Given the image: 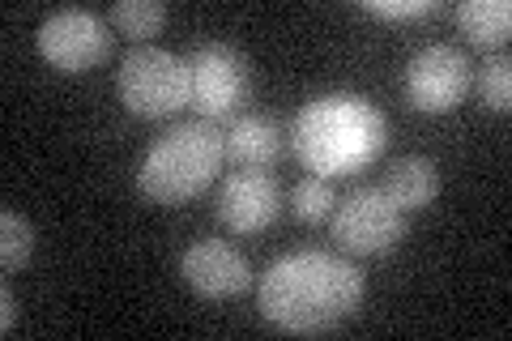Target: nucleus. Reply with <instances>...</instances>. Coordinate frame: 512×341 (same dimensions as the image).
<instances>
[{
    "label": "nucleus",
    "instance_id": "obj_3",
    "mask_svg": "<svg viewBox=\"0 0 512 341\" xmlns=\"http://www.w3.org/2000/svg\"><path fill=\"white\" fill-rule=\"evenodd\" d=\"M222 167V133L210 120L171 124L137 167V188L154 205H184L214 184Z\"/></svg>",
    "mask_w": 512,
    "mask_h": 341
},
{
    "label": "nucleus",
    "instance_id": "obj_5",
    "mask_svg": "<svg viewBox=\"0 0 512 341\" xmlns=\"http://www.w3.org/2000/svg\"><path fill=\"white\" fill-rule=\"evenodd\" d=\"M252 99V64L231 43H205L188 56V107L205 120H227Z\"/></svg>",
    "mask_w": 512,
    "mask_h": 341
},
{
    "label": "nucleus",
    "instance_id": "obj_14",
    "mask_svg": "<svg viewBox=\"0 0 512 341\" xmlns=\"http://www.w3.org/2000/svg\"><path fill=\"white\" fill-rule=\"evenodd\" d=\"M107 22L116 26L124 39H133L141 47L167 26V5L163 0H116L111 13H107Z\"/></svg>",
    "mask_w": 512,
    "mask_h": 341
},
{
    "label": "nucleus",
    "instance_id": "obj_19",
    "mask_svg": "<svg viewBox=\"0 0 512 341\" xmlns=\"http://www.w3.org/2000/svg\"><path fill=\"white\" fill-rule=\"evenodd\" d=\"M13 324H18V295L13 286H0V333H13Z\"/></svg>",
    "mask_w": 512,
    "mask_h": 341
},
{
    "label": "nucleus",
    "instance_id": "obj_10",
    "mask_svg": "<svg viewBox=\"0 0 512 341\" xmlns=\"http://www.w3.org/2000/svg\"><path fill=\"white\" fill-rule=\"evenodd\" d=\"M180 273L201 299H239L252 286L248 256L227 239H197L180 256Z\"/></svg>",
    "mask_w": 512,
    "mask_h": 341
},
{
    "label": "nucleus",
    "instance_id": "obj_16",
    "mask_svg": "<svg viewBox=\"0 0 512 341\" xmlns=\"http://www.w3.org/2000/svg\"><path fill=\"white\" fill-rule=\"evenodd\" d=\"M333 205H338V197H333L325 175H308V180H299L291 192V209L299 222H325V218H333Z\"/></svg>",
    "mask_w": 512,
    "mask_h": 341
},
{
    "label": "nucleus",
    "instance_id": "obj_18",
    "mask_svg": "<svg viewBox=\"0 0 512 341\" xmlns=\"http://www.w3.org/2000/svg\"><path fill=\"white\" fill-rule=\"evenodd\" d=\"M363 9L376 13V18H384V22H414V18H431V13H440V0H393V5H384V0H367Z\"/></svg>",
    "mask_w": 512,
    "mask_h": 341
},
{
    "label": "nucleus",
    "instance_id": "obj_9",
    "mask_svg": "<svg viewBox=\"0 0 512 341\" xmlns=\"http://www.w3.org/2000/svg\"><path fill=\"white\" fill-rule=\"evenodd\" d=\"M282 214V184L269 171H231L218 192V222L231 235H256Z\"/></svg>",
    "mask_w": 512,
    "mask_h": 341
},
{
    "label": "nucleus",
    "instance_id": "obj_11",
    "mask_svg": "<svg viewBox=\"0 0 512 341\" xmlns=\"http://www.w3.org/2000/svg\"><path fill=\"white\" fill-rule=\"evenodd\" d=\"M282 150H286V133L274 116H265V111H244V116H235L231 128L222 133V154L244 171L274 167L282 158Z\"/></svg>",
    "mask_w": 512,
    "mask_h": 341
},
{
    "label": "nucleus",
    "instance_id": "obj_12",
    "mask_svg": "<svg viewBox=\"0 0 512 341\" xmlns=\"http://www.w3.org/2000/svg\"><path fill=\"white\" fill-rule=\"evenodd\" d=\"M380 188L397 201L402 214H419V209H427L431 201L440 197V171H436V162L431 158L406 154V158H397L389 167V175H384Z\"/></svg>",
    "mask_w": 512,
    "mask_h": 341
},
{
    "label": "nucleus",
    "instance_id": "obj_4",
    "mask_svg": "<svg viewBox=\"0 0 512 341\" xmlns=\"http://www.w3.org/2000/svg\"><path fill=\"white\" fill-rule=\"evenodd\" d=\"M120 103L141 120H163L188 107V60L167 47L141 43L120 60L116 73Z\"/></svg>",
    "mask_w": 512,
    "mask_h": 341
},
{
    "label": "nucleus",
    "instance_id": "obj_17",
    "mask_svg": "<svg viewBox=\"0 0 512 341\" xmlns=\"http://www.w3.org/2000/svg\"><path fill=\"white\" fill-rule=\"evenodd\" d=\"M478 99H483L491 111H508L512 107V60L500 56H487L478 64Z\"/></svg>",
    "mask_w": 512,
    "mask_h": 341
},
{
    "label": "nucleus",
    "instance_id": "obj_2",
    "mask_svg": "<svg viewBox=\"0 0 512 341\" xmlns=\"http://www.w3.org/2000/svg\"><path fill=\"white\" fill-rule=\"evenodd\" d=\"M389 137L384 111L363 94H320L295 116V158L312 175H350L376 162Z\"/></svg>",
    "mask_w": 512,
    "mask_h": 341
},
{
    "label": "nucleus",
    "instance_id": "obj_6",
    "mask_svg": "<svg viewBox=\"0 0 512 341\" xmlns=\"http://www.w3.org/2000/svg\"><path fill=\"white\" fill-rule=\"evenodd\" d=\"M333 243L342 252H355V256H380V252H393L397 243L406 239V214L397 209V201L389 197L384 188L367 184L355 188L346 201L333 205Z\"/></svg>",
    "mask_w": 512,
    "mask_h": 341
},
{
    "label": "nucleus",
    "instance_id": "obj_8",
    "mask_svg": "<svg viewBox=\"0 0 512 341\" xmlns=\"http://www.w3.org/2000/svg\"><path fill=\"white\" fill-rule=\"evenodd\" d=\"M39 52L60 73H90L111 56V22L90 9H56L39 26Z\"/></svg>",
    "mask_w": 512,
    "mask_h": 341
},
{
    "label": "nucleus",
    "instance_id": "obj_15",
    "mask_svg": "<svg viewBox=\"0 0 512 341\" xmlns=\"http://www.w3.org/2000/svg\"><path fill=\"white\" fill-rule=\"evenodd\" d=\"M30 256H35V226L18 209H5L0 214V261H5V273L26 269Z\"/></svg>",
    "mask_w": 512,
    "mask_h": 341
},
{
    "label": "nucleus",
    "instance_id": "obj_1",
    "mask_svg": "<svg viewBox=\"0 0 512 341\" xmlns=\"http://www.w3.org/2000/svg\"><path fill=\"white\" fill-rule=\"evenodd\" d=\"M367 295V278L359 265L320 248H299L278 256L261 278V312L286 333L312 337L329 333L333 324L359 312Z\"/></svg>",
    "mask_w": 512,
    "mask_h": 341
},
{
    "label": "nucleus",
    "instance_id": "obj_13",
    "mask_svg": "<svg viewBox=\"0 0 512 341\" xmlns=\"http://www.w3.org/2000/svg\"><path fill=\"white\" fill-rule=\"evenodd\" d=\"M457 26L478 47H504L512 35V5L508 0H466L457 9Z\"/></svg>",
    "mask_w": 512,
    "mask_h": 341
},
{
    "label": "nucleus",
    "instance_id": "obj_7",
    "mask_svg": "<svg viewBox=\"0 0 512 341\" xmlns=\"http://www.w3.org/2000/svg\"><path fill=\"white\" fill-rule=\"evenodd\" d=\"M474 81V64L466 60V52L453 43H427L410 56L406 64V99L410 107L427 111V116H444L466 99Z\"/></svg>",
    "mask_w": 512,
    "mask_h": 341
}]
</instances>
